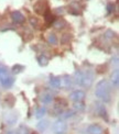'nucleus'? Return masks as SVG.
Masks as SVG:
<instances>
[{
  "label": "nucleus",
  "mask_w": 119,
  "mask_h": 134,
  "mask_svg": "<svg viewBox=\"0 0 119 134\" xmlns=\"http://www.w3.org/2000/svg\"><path fill=\"white\" fill-rule=\"evenodd\" d=\"M95 96L99 98L100 100H103L105 102H109L110 101V97H111V86L108 80L103 79L97 82L95 89Z\"/></svg>",
  "instance_id": "f257e3e1"
},
{
  "label": "nucleus",
  "mask_w": 119,
  "mask_h": 134,
  "mask_svg": "<svg viewBox=\"0 0 119 134\" xmlns=\"http://www.w3.org/2000/svg\"><path fill=\"white\" fill-rule=\"evenodd\" d=\"M52 130L55 134H65V132L67 131V125L63 120H56L53 125H52Z\"/></svg>",
  "instance_id": "f03ea898"
},
{
  "label": "nucleus",
  "mask_w": 119,
  "mask_h": 134,
  "mask_svg": "<svg viewBox=\"0 0 119 134\" xmlns=\"http://www.w3.org/2000/svg\"><path fill=\"white\" fill-rule=\"evenodd\" d=\"M13 82H14V77L12 75H10L9 72L0 76V85L3 88H10L13 85Z\"/></svg>",
  "instance_id": "7ed1b4c3"
},
{
  "label": "nucleus",
  "mask_w": 119,
  "mask_h": 134,
  "mask_svg": "<svg viewBox=\"0 0 119 134\" xmlns=\"http://www.w3.org/2000/svg\"><path fill=\"white\" fill-rule=\"evenodd\" d=\"M94 81V72L92 70H86L83 72V86L90 87Z\"/></svg>",
  "instance_id": "20e7f679"
},
{
  "label": "nucleus",
  "mask_w": 119,
  "mask_h": 134,
  "mask_svg": "<svg viewBox=\"0 0 119 134\" xmlns=\"http://www.w3.org/2000/svg\"><path fill=\"white\" fill-rule=\"evenodd\" d=\"M18 121V114L17 112H8L4 114V122L7 125H13Z\"/></svg>",
  "instance_id": "39448f33"
},
{
  "label": "nucleus",
  "mask_w": 119,
  "mask_h": 134,
  "mask_svg": "<svg viewBox=\"0 0 119 134\" xmlns=\"http://www.w3.org/2000/svg\"><path fill=\"white\" fill-rule=\"evenodd\" d=\"M84 98H85V92L83 90H75V91H73L70 94V99L72 100L73 102L83 101Z\"/></svg>",
  "instance_id": "423d86ee"
},
{
  "label": "nucleus",
  "mask_w": 119,
  "mask_h": 134,
  "mask_svg": "<svg viewBox=\"0 0 119 134\" xmlns=\"http://www.w3.org/2000/svg\"><path fill=\"white\" fill-rule=\"evenodd\" d=\"M11 18H12V21L17 24H20V23H23L25 18L24 15L22 14L20 11H13L12 13H11Z\"/></svg>",
  "instance_id": "0eeeda50"
},
{
  "label": "nucleus",
  "mask_w": 119,
  "mask_h": 134,
  "mask_svg": "<svg viewBox=\"0 0 119 134\" xmlns=\"http://www.w3.org/2000/svg\"><path fill=\"white\" fill-rule=\"evenodd\" d=\"M87 132L89 134H103L104 130H103V127L98 124H90L87 127Z\"/></svg>",
  "instance_id": "6e6552de"
},
{
  "label": "nucleus",
  "mask_w": 119,
  "mask_h": 134,
  "mask_svg": "<svg viewBox=\"0 0 119 134\" xmlns=\"http://www.w3.org/2000/svg\"><path fill=\"white\" fill-rule=\"evenodd\" d=\"M96 112L99 116H101L103 119H106L107 120V111H106V108L104 104L101 103H97L96 104Z\"/></svg>",
  "instance_id": "1a4fd4ad"
},
{
  "label": "nucleus",
  "mask_w": 119,
  "mask_h": 134,
  "mask_svg": "<svg viewBox=\"0 0 119 134\" xmlns=\"http://www.w3.org/2000/svg\"><path fill=\"white\" fill-rule=\"evenodd\" d=\"M50 83L51 86L54 88H61L62 86V81L60 77H55V76H51L50 77Z\"/></svg>",
  "instance_id": "9d476101"
},
{
  "label": "nucleus",
  "mask_w": 119,
  "mask_h": 134,
  "mask_svg": "<svg viewBox=\"0 0 119 134\" xmlns=\"http://www.w3.org/2000/svg\"><path fill=\"white\" fill-rule=\"evenodd\" d=\"M111 82H112V86L118 87V83H119V70H118V68H116L114 70V72L111 74Z\"/></svg>",
  "instance_id": "9b49d317"
},
{
  "label": "nucleus",
  "mask_w": 119,
  "mask_h": 134,
  "mask_svg": "<svg viewBox=\"0 0 119 134\" xmlns=\"http://www.w3.org/2000/svg\"><path fill=\"white\" fill-rule=\"evenodd\" d=\"M74 82L78 86H83V72L76 71L74 75Z\"/></svg>",
  "instance_id": "f8f14e48"
},
{
  "label": "nucleus",
  "mask_w": 119,
  "mask_h": 134,
  "mask_svg": "<svg viewBox=\"0 0 119 134\" xmlns=\"http://www.w3.org/2000/svg\"><path fill=\"white\" fill-rule=\"evenodd\" d=\"M61 81H62V85H63L64 88H66V89L72 86V79H71L70 76H64L63 79L61 78Z\"/></svg>",
  "instance_id": "ddd939ff"
},
{
  "label": "nucleus",
  "mask_w": 119,
  "mask_h": 134,
  "mask_svg": "<svg viewBox=\"0 0 119 134\" xmlns=\"http://www.w3.org/2000/svg\"><path fill=\"white\" fill-rule=\"evenodd\" d=\"M48 126H49V121L48 120H43V121H40L39 123L37 124V127H38V130L40 131H45L48 129Z\"/></svg>",
  "instance_id": "4468645a"
},
{
  "label": "nucleus",
  "mask_w": 119,
  "mask_h": 134,
  "mask_svg": "<svg viewBox=\"0 0 119 134\" xmlns=\"http://www.w3.org/2000/svg\"><path fill=\"white\" fill-rule=\"evenodd\" d=\"M45 113H46V108H45V107L39 108V109L35 111V118L41 119V118H43V116L45 115Z\"/></svg>",
  "instance_id": "2eb2a0df"
},
{
  "label": "nucleus",
  "mask_w": 119,
  "mask_h": 134,
  "mask_svg": "<svg viewBox=\"0 0 119 134\" xmlns=\"http://www.w3.org/2000/svg\"><path fill=\"white\" fill-rule=\"evenodd\" d=\"M48 42H49V44H51V45H55V44L58 43V37H56V35L54 34V33H51V34L49 35Z\"/></svg>",
  "instance_id": "dca6fc26"
},
{
  "label": "nucleus",
  "mask_w": 119,
  "mask_h": 134,
  "mask_svg": "<svg viewBox=\"0 0 119 134\" xmlns=\"http://www.w3.org/2000/svg\"><path fill=\"white\" fill-rule=\"evenodd\" d=\"M38 62H39V64L41 65V66H45V65H48L49 59H48L46 56H44V55H41V56L38 58Z\"/></svg>",
  "instance_id": "f3484780"
},
{
  "label": "nucleus",
  "mask_w": 119,
  "mask_h": 134,
  "mask_svg": "<svg viewBox=\"0 0 119 134\" xmlns=\"http://www.w3.org/2000/svg\"><path fill=\"white\" fill-rule=\"evenodd\" d=\"M52 100H53V97L51 96V94H43L42 98H41V101L43 103H50Z\"/></svg>",
  "instance_id": "a211bd4d"
},
{
  "label": "nucleus",
  "mask_w": 119,
  "mask_h": 134,
  "mask_svg": "<svg viewBox=\"0 0 119 134\" xmlns=\"http://www.w3.org/2000/svg\"><path fill=\"white\" fill-rule=\"evenodd\" d=\"M23 68H24V67L22 65H14L12 70H13V72H20L21 70H23Z\"/></svg>",
  "instance_id": "6ab92c4d"
},
{
  "label": "nucleus",
  "mask_w": 119,
  "mask_h": 134,
  "mask_svg": "<svg viewBox=\"0 0 119 134\" xmlns=\"http://www.w3.org/2000/svg\"><path fill=\"white\" fill-rule=\"evenodd\" d=\"M74 107H75V109H77V110H84L85 105H84V103H83L82 101H79V102H75Z\"/></svg>",
  "instance_id": "aec40b11"
},
{
  "label": "nucleus",
  "mask_w": 119,
  "mask_h": 134,
  "mask_svg": "<svg viewBox=\"0 0 119 134\" xmlns=\"http://www.w3.org/2000/svg\"><path fill=\"white\" fill-rule=\"evenodd\" d=\"M74 115V112L73 111H66V112L63 113V115H62V118L63 119H67V118H71V116Z\"/></svg>",
  "instance_id": "412c9836"
},
{
  "label": "nucleus",
  "mask_w": 119,
  "mask_h": 134,
  "mask_svg": "<svg viewBox=\"0 0 119 134\" xmlns=\"http://www.w3.org/2000/svg\"><path fill=\"white\" fill-rule=\"evenodd\" d=\"M7 72H8V68L4 65L0 64V76L3 75V74H7Z\"/></svg>",
  "instance_id": "4be33fe9"
},
{
  "label": "nucleus",
  "mask_w": 119,
  "mask_h": 134,
  "mask_svg": "<svg viewBox=\"0 0 119 134\" xmlns=\"http://www.w3.org/2000/svg\"><path fill=\"white\" fill-rule=\"evenodd\" d=\"M63 24H65V22H64L63 20H62V21L59 20V21H56L55 23H54V26H55V27H58V29H61V27H63V26H62Z\"/></svg>",
  "instance_id": "5701e85b"
},
{
  "label": "nucleus",
  "mask_w": 119,
  "mask_h": 134,
  "mask_svg": "<svg viewBox=\"0 0 119 134\" xmlns=\"http://www.w3.org/2000/svg\"><path fill=\"white\" fill-rule=\"evenodd\" d=\"M45 20H46V22H48L49 24H51V23H52V22L54 21V16L51 15V14L49 13V14H46V18H45Z\"/></svg>",
  "instance_id": "b1692460"
},
{
  "label": "nucleus",
  "mask_w": 119,
  "mask_h": 134,
  "mask_svg": "<svg viewBox=\"0 0 119 134\" xmlns=\"http://www.w3.org/2000/svg\"><path fill=\"white\" fill-rule=\"evenodd\" d=\"M111 64L112 65H115V67H116V68H117V67H118V56H117V55H116V56L115 57H112L111 58Z\"/></svg>",
  "instance_id": "393cba45"
},
{
  "label": "nucleus",
  "mask_w": 119,
  "mask_h": 134,
  "mask_svg": "<svg viewBox=\"0 0 119 134\" xmlns=\"http://www.w3.org/2000/svg\"><path fill=\"white\" fill-rule=\"evenodd\" d=\"M30 22H31V24H32V25H34V26L38 25V21H37L35 19H33V18H32V19L30 20Z\"/></svg>",
  "instance_id": "a878e982"
},
{
  "label": "nucleus",
  "mask_w": 119,
  "mask_h": 134,
  "mask_svg": "<svg viewBox=\"0 0 119 134\" xmlns=\"http://www.w3.org/2000/svg\"><path fill=\"white\" fill-rule=\"evenodd\" d=\"M106 35H107V37H112L114 33H112L111 31H107V32H106Z\"/></svg>",
  "instance_id": "bb28decb"
},
{
  "label": "nucleus",
  "mask_w": 119,
  "mask_h": 134,
  "mask_svg": "<svg viewBox=\"0 0 119 134\" xmlns=\"http://www.w3.org/2000/svg\"><path fill=\"white\" fill-rule=\"evenodd\" d=\"M111 8H112V5L109 4V5H108V12H111Z\"/></svg>",
  "instance_id": "cd10ccee"
}]
</instances>
